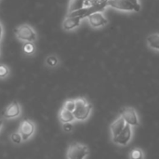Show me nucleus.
Listing matches in <instances>:
<instances>
[{
	"label": "nucleus",
	"instance_id": "nucleus-4",
	"mask_svg": "<svg viewBox=\"0 0 159 159\" xmlns=\"http://www.w3.org/2000/svg\"><path fill=\"white\" fill-rule=\"evenodd\" d=\"M18 132L21 135L22 141L26 142L29 139H31L33 137V135L34 134V132H35V125L32 120L24 119L20 124Z\"/></svg>",
	"mask_w": 159,
	"mask_h": 159
},
{
	"label": "nucleus",
	"instance_id": "nucleus-20",
	"mask_svg": "<svg viewBox=\"0 0 159 159\" xmlns=\"http://www.w3.org/2000/svg\"><path fill=\"white\" fill-rule=\"evenodd\" d=\"M10 74V70L7 65L0 63V79H6L8 77Z\"/></svg>",
	"mask_w": 159,
	"mask_h": 159
},
{
	"label": "nucleus",
	"instance_id": "nucleus-15",
	"mask_svg": "<svg viewBox=\"0 0 159 159\" xmlns=\"http://www.w3.org/2000/svg\"><path fill=\"white\" fill-rule=\"evenodd\" d=\"M129 157V159H144L145 155H144V152L141 148L134 147L130 150Z\"/></svg>",
	"mask_w": 159,
	"mask_h": 159
},
{
	"label": "nucleus",
	"instance_id": "nucleus-7",
	"mask_svg": "<svg viewBox=\"0 0 159 159\" xmlns=\"http://www.w3.org/2000/svg\"><path fill=\"white\" fill-rule=\"evenodd\" d=\"M120 116L124 118L126 123L128 125L131 126L132 128L140 126V120H139L138 113L133 107H125L122 110Z\"/></svg>",
	"mask_w": 159,
	"mask_h": 159
},
{
	"label": "nucleus",
	"instance_id": "nucleus-6",
	"mask_svg": "<svg viewBox=\"0 0 159 159\" xmlns=\"http://www.w3.org/2000/svg\"><path fill=\"white\" fill-rule=\"evenodd\" d=\"M21 107L18 101H13L11 103H9L2 112V116L4 119L9 120V119H14L21 115Z\"/></svg>",
	"mask_w": 159,
	"mask_h": 159
},
{
	"label": "nucleus",
	"instance_id": "nucleus-16",
	"mask_svg": "<svg viewBox=\"0 0 159 159\" xmlns=\"http://www.w3.org/2000/svg\"><path fill=\"white\" fill-rule=\"evenodd\" d=\"M108 0H86V7H98L105 8L107 7Z\"/></svg>",
	"mask_w": 159,
	"mask_h": 159
},
{
	"label": "nucleus",
	"instance_id": "nucleus-2",
	"mask_svg": "<svg viewBox=\"0 0 159 159\" xmlns=\"http://www.w3.org/2000/svg\"><path fill=\"white\" fill-rule=\"evenodd\" d=\"M14 33L16 37L24 43H34L37 40V34L35 30L27 23L19 25L15 29Z\"/></svg>",
	"mask_w": 159,
	"mask_h": 159
},
{
	"label": "nucleus",
	"instance_id": "nucleus-17",
	"mask_svg": "<svg viewBox=\"0 0 159 159\" xmlns=\"http://www.w3.org/2000/svg\"><path fill=\"white\" fill-rule=\"evenodd\" d=\"M45 63L48 67L49 68H54L56 66L59 65L60 63V61H59V58L56 56V55H49L46 58V61H45Z\"/></svg>",
	"mask_w": 159,
	"mask_h": 159
},
{
	"label": "nucleus",
	"instance_id": "nucleus-23",
	"mask_svg": "<svg viewBox=\"0 0 159 159\" xmlns=\"http://www.w3.org/2000/svg\"><path fill=\"white\" fill-rule=\"evenodd\" d=\"M3 34H4V30H3V26H2V23L0 21V43H1V40L3 38Z\"/></svg>",
	"mask_w": 159,
	"mask_h": 159
},
{
	"label": "nucleus",
	"instance_id": "nucleus-24",
	"mask_svg": "<svg viewBox=\"0 0 159 159\" xmlns=\"http://www.w3.org/2000/svg\"><path fill=\"white\" fill-rule=\"evenodd\" d=\"M3 125H4V122H3L2 119H0V131H1V129H2V128H3Z\"/></svg>",
	"mask_w": 159,
	"mask_h": 159
},
{
	"label": "nucleus",
	"instance_id": "nucleus-11",
	"mask_svg": "<svg viewBox=\"0 0 159 159\" xmlns=\"http://www.w3.org/2000/svg\"><path fill=\"white\" fill-rule=\"evenodd\" d=\"M127 123L126 121L124 120V118L119 116L111 125H110V131H111V136H112V139L113 138H116V136H118L122 130L125 129Z\"/></svg>",
	"mask_w": 159,
	"mask_h": 159
},
{
	"label": "nucleus",
	"instance_id": "nucleus-12",
	"mask_svg": "<svg viewBox=\"0 0 159 159\" xmlns=\"http://www.w3.org/2000/svg\"><path fill=\"white\" fill-rule=\"evenodd\" d=\"M58 117H59L60 122H61V124H63V123H74L75 121L74 114L70 111H67L66 109H64L62 107L59 111Z\"/></svg>",
	"mask_w": 159,
	"mask_h": 159
},
{
	"label": "nucleus",
	"instance_id": "nucleus-9",
	"mask_svg": "<svg viewBox=\"0 0 159 159\" xmlns=\"http://www.w3.org/2000/svg\"><path fill=\"white\" fill-rule=\"evenodd\" d=\"M88 20L93 28H100L108 23V20L103 15L102 11H96L94 13H91L88 17Z\"/></svg>",
	"mask_w": 159,
	"mask_h": 159
},
{
	"label": "nucleus",
	"instance_id": "nucleus-19",
	"mask_svg": "<svg viewBox=\"0 0 159 159\" xmlns=\"http://www.w3.org/2000/svg\"><path fill=\"white\" fill-rule=\"evenodd\" d=\"M62 108L73 113L75 108V99H69V100L65 101L62 105Z\"/></svg>",
	"mask_w": 159,
	"mask_h": 159
},
{
	"label": "nucleus",
	"instance_id": "nucleus-14",
	"mask_svg": "<svg viewBox=\"0 0 159 159\" xmlns=\"http://www.w3.org/2000/svg\"><path fill=\"white\" fill-rule=\"evenodd\" d=\"M147 45L150 48L154 50L159 51V34H153L147 36L146 38Z\"/></svg>",
	"mask_w": 159,
	"mask_h": 159
},
{
	"label": "nucleus",
	"instance_id": "nucleus-10",
	"mask_svg": "<svg viewBox=\"0 0 159 159\" xmlns=\"http://www.w3.org/2000/svg\"><path fill=\"white\" fill-rule=\"evenodd\" d=\"M82 19H84L83 16H67L62 21L63 30L72 31L75 28H77L81 23Z\"/></svg>",
	"mask_w": 159,
	"mask_h": 159
},
{
	"label": "nucleus",
	"instance_id": "nucleus-21",
	"mask_svg": "<svg viewBox=\"0 0 159 159\" xmlns=\"http://www.w3.org/2000/svg\"><path fill=\"white\" fill-rule=\"evenodd\" d=\"M9 138H10L11 143H14V144H20L21 142H23V141H22V138H21V135H20L18 131H17V132L11 133L10 136H9Z\"/></svg>",
	"mask_w": 159,
	"mask_h": 159
},
{
	"label": "nucleus",
	"instance_id": "nucleus-5",
	"mask_svg": "<svg viewBox=\"0 0 159 159\" xmlns=\"http://www.w3.org/2000/svg\"><path fill=\"white\" fill-rule=\"evenodd\" d=\"M132 136H133V129H132V127L129 126V125H126L125 129L122 130V132L116 136V138H113L112 141L115 144L118 145V146H127L131 139H132Z\"/></svg>",
	"mask_w": 159,
	"mask_h": 159
},
{
	"label": "nucleus",
	"instance_id": "nucleus-13",
	"mask_svg": "<svg viewBox=\"0 0 159 159\" xmlns=\"http://www.w3.org/2000/svg\"><path fill=\"white\" fill-rule=\"evenodd\" d=\"M86 7V0H70L68 14Z\"/></svg>",
	"mask_w": 159,
	"mask_h": 159
},
{
	"label": "nucleus",
	"instance_id": "nucleus-1",
	"mask_svg": "<svg viewBox=\"0 0 159 159\" xmlns=\"http://www.w3.org/2000/svg\"><path fill=\"white\" fill-rule=\"evenodd\" d=\"M92 112V105L84 97H79L75 99V108L73 112L75 121L85 122L87 121Z\"/></svg>",
	"mask_w": 159,
	"mask_h": 159
},
{
	"label": "nucleus",
	"instance_id": "nucleus-22",
	"mask_svg": "<svg viewBox=\"0 0 159 159\" xmlns=\"http://www.w3.org/2000/svg\"><path fill=\"white\" fill-rule=\"evenodd\" d=\"M61 127H62V129L64 132H72L73 129H74V126H73V123H63L61 124Z\"/></svg>",
	"mask_w": 159,
	"mask_h": 159
},
{
	"label": "nucleus",
	"instance_id": "nucleus-18",
	"mask_svg": "<svg viewBox=\"0 0 159 159\" xmlns=\"http://www.w3.org/2000/svg\"><path fill=\"white\" fill-rule=\"evenodd\" d=\"M22 50L26 55H33L35 52V46L34 43H24Z\"/></svg>",
	"mask_w": 159,
	"mask_h": 159
},
{
	"label": "nucleus",
	"instance_id": "nucleus-8",
	"mask_svg": "<svg viewBox=\"0 0 159 159\" xmlns=\"http://www.w3.org/2000/svg\"><path fill=\"white\" fill-rule=\"evenodd\" d=\"M107 7L123 11H139L129 0H108Z\"/></svg>",
	"mask_w": 159,
	"mask_h": 159
},
{
	"label": "nucleus",
	"instance_id": "nucleus-3",
	"mask_svg": "<svg viewBox=\"0 0 159 159\" xmlns=\"http://www.w3.org/2000/svg\"><path fill=\"white\" fill-rule=\"evenodd\" d=\"M89 155V147L81 143H74L70 144L66 152L67 159H86Z\"/></svg>",
	"mask_w": 159,
	"mask_h": 159
}]
</instances>
